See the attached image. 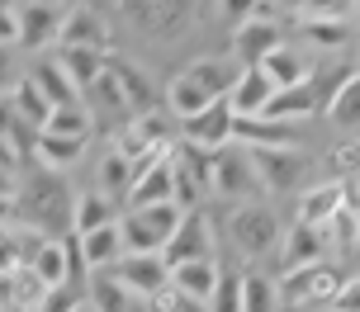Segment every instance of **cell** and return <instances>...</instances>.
Wrapping results in <instances>:
<instances>
[{"label": "cell", "mask_w": 360, "mask_h": 312, "mask_svg": "<svg viewBox=\"0 0 360 312\" xmlns=\"http://www.w3.org/2000/svg\"><path fill=\"white\" fill-rule=\"evenodd\" d=\"M256 165V180L266 194H289V189H299L304 184V151H247Z\"/></svg>", "instance_id": "cell-14"}, {"label": "cell", "mask_w": 360, "mask_h": 312, "mask_svg": "<svg viewBox=\"0 0 360 312\" xmlns=\"http://www.w3.org/2000/svg\"><path fill=\"white\" fill-rule=\"evenodd\" d=\"M180 142V128L171 118H162V109L152 114H138V118H128L124 128L114 133V142L109 147H119L128 161H143V156H157V151H171Z\"/></svg>", "instance_id": "cell-5"}, {"label": "cell", "mask_w": 360, "mask_h": 312, "mask_svg": "<svg viewBox=\"0 0 360 312\" xmlns=\"http://www.w3.org/2000/svg\"><path fill=\"white\" fill-rule=\"evenodd\" d=\"M48 294H53V289H48V284H43V279H38L29 265L10 275V308H15V312H38Z\"/></svg>", "instance_id": "cell-37"}, {"label": "cell", "mask_w": 360, "mask_h": 312, "mask_svg": "<svg viewBox=\"0 0 360 312\" xmlns=\"http://www.w3.org/2000/svg\"><path fill=\"white\" fill-rule=\"evenodd\" d=\"M275 100V86H270V76L261 67H242V81L233 86L228 95V104H233L237 118H256V114H266V104Z\"/></svg>", "instance_id": "cell-23"}, {"label": "cell", "mask_w": 360, "mask_h": 312, "mask_svg": "<svg viewBox=\"0 0 360 312\" xmlns=\"http://www.w3.org/2000/svg\"><path fill=\"white\" fill-rule=\"evenodd\" d=\"M242 312H280V284L261 270H242Z\"/></svg>", "instance_id": "cell-36"}, {"label": "cell", "mask_w": 360, "mask_h": 312, "mask_svg": "<svg viewBox=\"0 0 360 312\" xmlns=\"http://www.w3.org/2000/svg\"><path fill=\"white\" fill-rule=\"evenodd\" d=\"M57 67L67 72V81H72L76 90L86 95L109 72V53H100V48H57Z\"/></svg>", "instance_id": "cell-25"}, {"label": "cell", "mask_w": 360, "mask_h": 312, "mask_svg": "<svg viewBox=\"0 0 360 312\" xmlns=\"http://www.w3.org/2000/svg\"><path fill=\"white\" fill-rule=\"evenodd\" d=\"M57 48H100V53H109V19L95 5H67V24H62Z\"/></svg>", "instance_id": "cell-20"}, {"label": "cell", "mask_w": 360, "mask_h": 312, "mask_svg": "<svg viewBox=\"0 0 360 312\" xmlns=\"http://www.w3.org/2000/svg\"><path fill=\"white\" fill-rule=\"evenodd\" d=\"M5 203H10V199H0V222H5Z\"/></svg>", "instance_id": "cell-51"}, {"label": "cell", "mask_w": 360, "mask_h": 312, "mask_svg": "<svg viewBox=\"0 0 360 312\" xmlns=\"http://www.w3.org/2000/svg\"><path fill=\"white\" fill-rule=\"evenodd\" d=\"M86 109H90V118H95V133H100V128L119 133L128 118H133V109H128V100H124V86L114 81V72H105L86 90Z\"/></svg>", "instance_id": "cell-18"}, {"label": "cell", "mask_w": 360, "mask_h": 312, "mask_svg": "<svg viewBox=\"0 0 360 312\" xmlns=\"http://www.w3.org/2000/svg\"><path fill=\"white\" fill-rule=\"evenodd\" d=\"M0 10H15V0H0Z\"/></svg>", "instance_id": "cell-50"}, {"label": "cell", "mask_w": 360, "mask_h": 312, "mask_svg": "<svg viewBox=\"0 0 360 312\" xmlns=\"http://www.w3.org/2000/svg\"><path fill=\"white\" fill-rule=\"evenodd\" d=\"M323 114H327V123H332L337 133H356L360 137V67L332 90V100H327Z\"/></svg>", "instance_id": "cell-29"}, {"label": "cell", "mask_w": 360, "mask_h": 312, "mask_svg": "<svg viewBox=\"0 0 360 312\" xmlns=\"http://www.w3.org/2000/svg\"><path fill=\"white\" fill-rule=\"evenodd\" d=\"M323 241H327V251H356L360 246V213L351 208V203L323 227Z\"/></svg>", "instance_id": "cell-39"}, {"label": "cell", "mask_w": 360, "mask_h": 312, "mask_svg": "<svg viewBox=\"0 0 360 312\" xmlns=\"http://www.w3.org/2000/svg\"><path fill=\"white\" fill-rule=\"evenodd\" d=\"M228 241L237 246L242 260H266L280 256V241H285V222L270 203L252 199V203H237L233 218H228Z\"/></svg>", "instance_id": "cell-2"}, {"label": "cell", "mask_w": 360, "mask_h": 312, "mask_svg": "<svg viewBox=\"0 0 360 312\" xmlns=\"http://www.w3.org/2000/svg\"><path fill=\"white\" fill-rule=\"evenodd\" d=\"M176 147L157 151V156H143L133 161V189H128V208H152V203H176V165H171Z\"/></svg>", "instance_id": "cell-7"}, {"label": "cell", "mask_w": 360, "mask_h": 312, "mask_svg": "<svg viewBox=\"0 0 360 312\" xmlns=\"http://www.w3.org/2000/svg\"><path fill=\"white\" fill-rule=\"evenodd\" d=\"M114 279H124L133 294L143 298H157L171 284V265H166V256H124L114 270H109Z\"/></svg>", "instance_id": "cell-21"}, {"label": "cell", "mask_w": 360, "mask_h": 312, "mask_svg": "<svg viewBox=\"0 0 360 312\" xmlns=\"http://www.w3.org/2000/svg\"><path fill=\"white\" fill-rule=\"evenodd\" d=\"M76 237V232H72ZM81 241V260H86L90 275H105L114 270L119 260H124V237H119V222L114 227H100V232H90V237H76Z\"/></svg>", "instance_id": "cell-26"}, {"label": "cell", "mask_w": 360, "mask_h": 312, "mask_svg": "<svg viewBox=\"0 0 360 312\" xmlns=\"http://www.w3.org/2000/svg\"><path fill=\"white\" fill-rule=\"evenodd\" d=\"M233 147L247 151H299V123H280V118H237L233 123Z\"/></svg>", "instance_id": "cell-12"}, {"label": "cell", "mask_w": 360, "mask_h": 312, "mask_svg": "<svg viewBox=\"0 0 360 312\" xmlns=\"http://www.w3.org/2000/svg\"><path fill=\"white\" fill-rule=\"evenodd\" d=\"M29 76L38 81V90H43L48 100H53V109H67V104H81V90H76L72 81H67V72L57 67V57H53V62H38V67H34Z\"/></svg>", "instance_id": "cell-35"}, {"label": "cell", "mask_w": 360, "mask_h": 312, "mask_svg": "<svg viewBox=\"0 0 360 312\" xmlns=\"http://www.w3.org/2000/svg\"><path fill=\"white\" fill-rule=\"evenodd\" d=\"M275 284H280V308L323 312V308H332V298L342 294L346 275L332 260H323V265H308V270H289V275H280Z\"/></svg>", "instance_id": "cell-4"}, {"label": "cell", "mask_w": 360, "mask_h": 312, "mask_svg": "<svg viewBox=\"0 0 360 312\" xmlns=\"http://www.w3.org/2000/svg\"><path fill=\"white\" fill-rule=\"evenodd\" d=\"M218 279H223L218 260H190V265H171V289H176V294H185L190 303H199V308H209V298H214Z\"/></svg>", "instance_id": "cell-22"}, {"label": "cell", "mask_w": 360, "mask_h": 312, "mask_svg": "<svg viewBox=\"0 0 360 312\" xmlns=\"http://www.w3.org/2000/svg\"><path fill=\"white\" fill-rule=\"evenodd\" d=\"M214 246H218V232H214V218L204 208H190L180 218L176 237L166 241V265H190V260H214Z\"/></svg>", "instance_id": "cell-11"}, {"label": "cell", "mask_w": 360, "mask_h": 312, "mask_svg": "<svg viewBox=\"0 0 360 312\" xmlns=\"http://www.w3.org/2000/svg\"><path fill=\"white\" fill-rule=\"evenodd\" d=\"M109 72H114V81L124 86V100H128V109H133V118H138V114H152V86H147V76L138 72L133 62L109 57Z\"/></svg>", "instance_id": "cell-34"}, {"label": "cell", "mask_w": 360, "mask_h": 312, "mask_svg": "<svg viewBox=\"0 0 360 312\" xmlns=\"http://www.w3.org/2000/svg\"><path fill=\"white\" fill-rule=\"evenodd\" d=\"M90 308L95 312H147V298L133 294L124 279H114L105 270V275H95V284H90Z\"/></svg>", "instance_id": "cell-27"}, {"label": "cell", "mask_w": 360, "mask_h": 312, "mask_svg": "<svg viewBox=\"0 0 360 312\" xmlns=\"http://www.w3.org/2000/svg\"><path fill=\"white\" fill-rule=\"evenodd\" d=\"M10 104H15V114H19V118H24V123H29L34 133H43V128H48V118H53V100L38 90V81H34L29 72L15 81V90H10Z\"/></svg>", "instance_id": "cell-31"}, {"label": "cell", "mask_w": 360, "mask_h": 312, "mask_svg": "<svg viewBox=\"0 0 360 312\" xmlns=\"http://www.w3.org/2000/svg\"><path fill=\"white\" fill-rule=\"evenodd\" d=\"M327 100L318 95V86L313 81H304V86H289V90H275V100L266 104V118H280V123H304L308 114H318Z\"/></svg>", "instance_id": "cell-24"}, {"label": "cell", "mask_w": 360, "mask_h": 312, "mask_svg": "<svg viewBox=\"0 0 360 312\" xmlns=\"http://www.w3.org/2000/svg\"><path fill=\"white\" fill-rule=\"evenodd\" d=\"M76 303H81L76 289H53V294L43 298V308H38V312H76Z\"/></svg>", "instance_id": "cell-45"}, {"label": "cell", "mask_w": 360, "mask_h": 312, "mask_svg": "<svg viewBox=\"0 0 360 312\" xmlns=\"http://www.w3.org/2000/svg\"><path fill=\"white\" fill-rule=\"evenodd\" d=\"M332 312H360V275H346L342 294L332 298Z\"/></svg>", "instance_id": "cell-44"}, {"label": "cell", "mask_w": 360, "mask_h": 312, "mask_svg": "<svg viewBox=\"0 0 360 312\" xmlns=\"http://www.w3.org/2000/svg\"><path fill=\"white\" fill-rule=\"evenodd\" d=\"M76 312H95V308H90V298H81V303H76Z\"/></svg>", "instance_id": "cell-49"}, {"label": "cell", "mask_w": 360, "mask_h": 312, "mask_svg": "<svg viewBox=\"0 0 360 312\" xmlns=\"http://www.w3.org/2000/svg\"><path fill=\"white\" fill-rule=\"evenodd\" d=\"M256 194H266L256 180V165L247 156V147H223L214 156V199L228 203H252Z\"/></svg>", "instance_id": "cell-9"}, {"label": "cell", "mask_w": 360, "mask_h": 312, "mask_svg": "<svg viewBox=\"0 0 360 312\" xmlns=\"http://www.w3.org/2000/svg\"><path fill=\"white\" fill-rule=\"evenodd\" d=\"M119 222V203L105 199L100 189H90V194H76V208H72V232L76 237H90V232H100V227H114Z\"/></svg>", "instance_id": "cell-30"}, {"label": "cell", "mask_w": 360, "mask_h": 312, "mask_svg": "<svg viewBox=\"0 0 360 312\" xmlns=\"http://www.w3.org/2000/svg\"><path fill=\"white\" fill-rule=\"evenodd\" d=\"M351 24H356V34H360V0L351 5Z\"/></svg>", "instance_id": "cell-48"}, {"label": "cell", "mask_w": 360, "mask_h": 312, "mask_svg": "<svg viewBox=\"0 0 360 312\" xmlns=\"http://www.w3.org/2000/svg\"><path fill=\"white\" fill-rule=\"evenodd\" d=\"M323 312H332V308H323Z\"/></svg>", "instance_id": "cell-52"}, {"label": "cell", "mask_w": 360, "mask_h": 312, "mask_svg": "<svg viewBox=\"0 0 360 312\" xmlns=\"http://www.w3.org/2000/svg\"><path fill=\"white\" fill-rule=\"evenodd\" d=\"M285 38H289L285 19H247V24L233 29V57L242 62V67H261Z\"/></svg>", "instance_id": "cell-13"}, {"label": "cell", "mask_w": 360, "mask_h": 312, "mask_svg": "<svg viewBox=\"0 0 360 312\" xmlns=\"http://www.w3.org/2000/svg\"><path fill=\"white\" fill-rule=\"evenodd\" d=\"M209 312H242V270H223L214 298H209Z\"/></svg>", "instance_id": "cell-40"}, {"label": "cell", "mask_w": 360, "mask_h": 312, "mask_svg": "<svg viewBox=\"0 0 360 312\" xmlns=\"http://www.w3.org/2000/svg\"><path fill=\"white\" fill-rule=\"evenodd\" d=\"M185 76L195 81L199 90H209L214 100H228L233 86L242 81V62H237L233 53H204V57H195V62L185 67Z\"/></svg>", "instance_id": "cell-17"}, {"label": "cell", "mask_w": 360, "mask_h": 312, "mask_svg": "<svg viewBox=\"0 0 360 312\" xmlns=\"http://www.w3.org/2000/svg\"><path fill=\"white\" fill-rule=\"evenodd\" d=\"M275 5H280V10H285V15L294 19V10H299V5H304V0H275Z\"/></svg>", "instance_id": "cell-47"}, {"label": "cell", "mask_w": 360, "mask_h": 312, "mask_svg": "<svg viewBox=\"0 0 360 312\" xmlns=\"http://www.w3.org/2000/svg\"><path fill=\"white\" fill-rule=\"evenodd\" d=\"M346 208V180H323V184H308L299 189V208H294V222H304V227H318L323 232L327 222L337 218Z\"/></svg>", "instance_id": "cell-16"}, {"label": "cell", "mask_w": 360, "mask_h": 312, "mask_svg": "<svg viewBox=\"0 0 360 312\" xmlns=\"http://www.w3.org/2000/svg\"><path fill=\"white\" fill-rule=\"evenodd\" d=\"M105 199H114L119 208L128 203V189H133V161H128L119 147L105 151V161H100V184H95Z\"/></svg>", "instance_id": "cell-32"}, {"label": "cell", "mask_w": 360, "mask_h": 312, "mask_svg": "<svg viewBox=\"0 0 360 312\" xmlns=\"http://www.w3.org/2000/svg\"><path fill=\"white\" fill-rule=\"evenodd\" d=\"M43 133H53V137H95V118H90L86 104H67V109H53V118H48V128Z\"/></svg>", "instance_id": "cell-38"}, {"label": "cell", "mask_w": 360, "mask_h": 312, "mask_svg": "<svg viewBox=\"0 0 360 312\" xmlns=\"http://www.w3.org/2000/svg\"><path fill=\"white\" fill-rule=\"evenodd\" d=\"M185 208L180 203H152V208H128L119 218V237H124V256H162L166 241L176 237Z\"/></svg>", "instance_id": "cell-3"}, {"label": "cell", "mask_w": 360, "mask_h": 312, "mask_svg": "<svg viewBox=\"0 0 360 312\" xmlns=\"http://www.w3.org/2000/svg\"><path fill=\"white\" fill-rule=\"evenodd\" d=\"M90 151L86 137H53V133H38L34 142V161L43 165V170H53V175H62V170H72L81 156Z\"/></svg>", "instance_id": "cell-28"}, {"label": "cell", "mask_w": 360, "mask_h": 312, "mask_svg": "<svg viewBox=\"0 0 360 312\" xmlns=\"http://www.w3.org/2000/svg\"><path fill=\"white\" fill-rule=\"evenodd\" d=\"M233 123H237L233 104H228V100H214L209 109H199L195 118L180 123V142H185V147L209 151V156H218L223 147H233Z\"/></svg>", "instance_id": "cell-10"}, {"label": "cell", "mask_w": 360, "mask_h": 312, "mask_svg": "<svg viewBox=\"0 0 360 312\" xmlns=\"http://www.w3.org/2000/svg\"><path fill=\"white\" fill-rule=\"evenodd\" d=\"M308 57H313V53H308L304 43L285 38V43H280V48L261 62V72L270 76V86H275V90H289V86H304V81H313V76H318V67H323V62H308Z\"/></svg>", "instance_id": "cell-15"}, {"label": "cell", "mask_w": 360, "mask_h": 312, "mask_svg": "<svg viewBox=\"0 0 360 312\" xmlns=\"http://www.w3.org/2000/svg\"><path fill=\"white\" fill-rule=\"evenodd\" d=\"M209 104H214V95H209V90H199V86H195V81H190L185 72H180L176 81L166 86V109L176 114L180 123H185V118H195L199 109H209Z\"/></svg>", "instance_id": "cell-33"}, {"label": "cell", "mask_w": 360, "mask_h": 312, "mask_svg": "<svg viewBox=\"0 0 360 312\" xmlns=\"http://www.w3.org/2000/svg\"><path fill=\"white\" fill-rule=\"evenodd\" d=\"M256 5H261V0H218V15L237 29V24H247V19L256 15Z\"/></svg>", "instance_id": "cell-43"}, {"label": "cell", "mask_w": 360, "mask_h": 312, "mask_svg": "<svg viewBox=\"0 0 360 312\" xmlns=\"http://www.w3.org/2000/svg\"><path fill=\"white\" fill-rule=\"evenodd\" d=\"M275 260H280V275H289V270H308V265H323L327 260L323 232H318V227H304V222H289Z\"/></svg>", "instance_id": "cell-19"}, {"label": "cell", "mask_w": 360, "mask_h": 312, "mask_svg": "<svg viewBox=\"0 0 360 312\" xmlns=\"http://www.w3.org/2000/svg\"><path fill=\"white\" fill-rule=\"evenodd\" d=\"M171 165H176V203L185 213H190V208H204V203L214 199V156H209V151L176 142Z\"/></svg>", "instance_id": "cell-8"}, {"label": "cell", "mask_w": 360, "mask_h": 312, "mask_svg": "<svg viewBox=\"0 0 360 312\" xmlns=\"http://www.w3.org/2000/svg\"><path fill=\"white\" fill-rule=\"evenodd\" d=\"M15 208L24 213L19 222H29V227H38L43 237L62 241V232H72V208H76V194L67 189V180L62 175H53V170H29L24 175V184H19L15 194Z\"/></svg>", "instance_id": "cell-1"}, {"label": "cell", "mask_w": 360, "mask_h": 312, "mask_svg": "<svg viewBox=\"0 0 360 312\" xmlns=\"http://www.w3.org/2000/svg\"><path fill=\"white\" fill-rule=\"evenodd\" d=\"M332 170H337V180H360V137L332 147Z\"/></svg>", "instance_id": "cell-42"}, {"label": "cell", "mask_w": 360, "mask_h": 312, "mask_svg": "<svg viewBox=\"0 0 360 312\" xmlns=\"http://www.w3.org/2000/svg\"><path fill=\"white\" fill-rule=\"evenodd\" d=\"M351 5H356V0H304V5L294 10V19H313V24H318V19H351ZM294 19H289V24H294Z\"/></svg>", "instance_id": "cell-41"}, {"label": "cell", "mask_w": 360, "mask_h": 312, "mask_svg": "<svg viewBox=\"0 0 360 312\" xmlns=\"http://www.w3.org/2000/svg\"><path fill=\"white\" fill-rule=\"evenodd\" d=\"M0 48H19V19H15V10H0Z\"/></svg>", "instance_id": "cell-46"}, {"label": "cell", "mask_w": 360, "mask_h": 312, "mask_svg": "<svg viewBox=\"0 0 360 312\" xmlns=\"http://www.w3.org/2000/svg\"><path fill=\"white\" fill-rule=\"evenodd\" d=\"M15 19H19V48L24 53H48V48L62 43L67 5H57V0H19Z\"/></svg>", "instance_id": "cell-6"}]
</instances>
